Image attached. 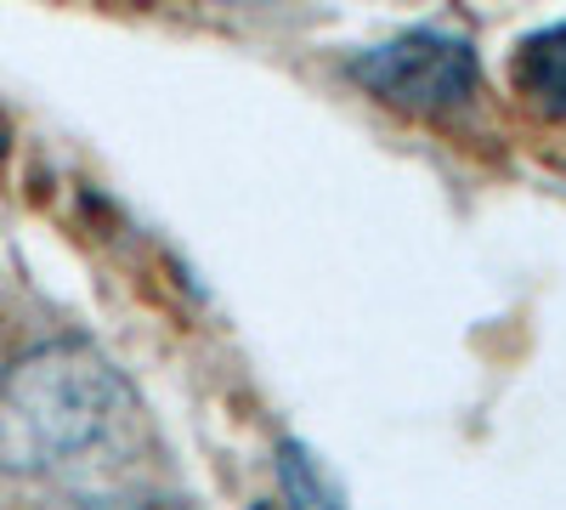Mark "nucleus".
<instances>
[{"label": "nucleus", "instance_id": "f257e3e1", "mask_svg": "<svg viewBox=\"0 0 566 510\" xmlns=\"http://www.w3.org/2000/svg\"><path fill=\"white\" fill-rule=\"evenodd\" d=\"M136 420V392L85 341H52L0 368V471L45 477L103 454Z\"/></svg>", "mask_w": 566, "mask_h": 510}, {"label": "nucleus", "instance_id": "f03ea898", "mask_svg": "<svg viewBox=\"0 0 566 510\" xmlns=\"http://www.w3.org/2000/svg\"><path fill=\"white\" fill-rule=\"evenodd\" d=\"M352 80H363L380 103L402 114H459L482 85V63L464 34L448 29H408L352 58Z\"/></svg>", "mask_w": 566, "mask_h": 510}, {"label": "nucleus", "instance_id": "7ed1b4c3", "mask_svg": "<svg viewBox=\"0 0 566 510\" xmlns=\"http://www.w3.org/2000/svg\"><path fill=\"white\" fill-rule=\"evenodd\" d=\"M515 85L549 119H566V23H549L515 45Z\"/></svg>", "mask_w": 566, "mask_h": 510}, {"label": "nucleus", "instance_id": "20e7f679", "mask_svg": "<svg viewBox=\"0 0 566 510\" xmlns=\"http://www.w3.org/2000/svg\"><path fill=\"white\" fill-rule=\"evenodd\" d=\"M277 477H283V499H290L295 510H346L340 493H335V482H328V471L317 466L301 443H283L277 448Z\"/></svg>", "mask_w": 566, "mask_h": 510}, {"label": "nucleus", "instance_id": "39448f33", "mask_svg": "<svg viewBox=\"0 0 566 510\" xmlns=\"http://www.w3.org/2000/svg\"><path fill=\"white\" fill-rule=\"evenodd\" d=\"M74 510H170L165 499H91V504H74Z\"/></svg>", "mask_w": 566, "mask_h": 510}, {"label": "nucleus", "instance_id": "423d86ee", "mask_svg": "<svg viewBox=\"0 0 566 510\" xmlns=\"http://www.w3.org/2000/svg\"><path fill=\"white\" fill-rule=\"evenodd\" d=\"M0 148H7V131H0Z\"/></svg>", "mask_w": 566, "mask_h": 510}]
</instances>
